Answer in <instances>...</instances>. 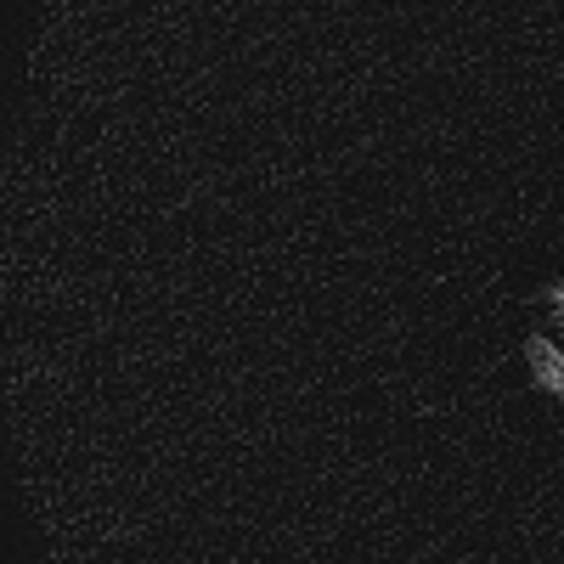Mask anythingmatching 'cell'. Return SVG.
Masks as SVG:
<instances>
[{
    "label": "cell",
    "mask_w": 564,
    "mask_h": 564,
    "mask_svg": "<svg viewBox=\"0 0 564 564\" xmlns=\"http://www.w3.org/2000/svg\"><path fill=\"white\" fill-rule=\"evenodd\" d=\"M525 361H531V379L542 384V390H553V395H564V345L558 339H547L542 327L525 339Z\"/></svg>",
    "instance_id": "obj_1"
}]
</instances>
